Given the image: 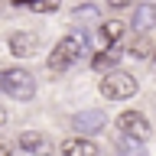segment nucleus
I'll list each match as a JSON object with an SVG mask.
<instances>
[{
  "mask_svg": "<svg viewBox=\"0 0 156 156\" xmlns=\"http://www.w3.org/2000/svg\"><path fill=\"white\" fill-rule=\"evenodd\" d=\"M85 42H88V39L81 36V33H68L65 39H58L55 49H52V55H49V68H52V72L72 68L78 58L85 55Z\"/></svg>",
  "mask_w": 156,
  "mask_h": 156,
  "instance_id": "nucleus-1",
  "label": "nucleus"
},
{
  "mask_svg": "<svg viewBox=\"0 0 156 156\" xmlns=\"http://www.w3.org/2000/svg\"><path fill=\"white\" fill-rule=\"evenodd\" d=\"M101 94L107 101H127V98L136 94V78L130 72H120V68H111L104 78H101Z\"/></svg>",
  "mask_w": 156,
  "mask_h": 156,
  "instance_id": "nucleus-2",
  "label": "nucleus"
},
{
  "mask_svg": "<svg viewBox=\"0 0 156 156\" xmlns=\"http://www.w3.org/2000/svg\"><path fill=\"white\" fill-rule=\"evenodd\" d=\"M0 91H7L16 101H29L36 94V81L26 68H7V72H0Z\"/></svg>",
  "mask_w": 156,
  "mask_h": 156,
  "instance_id": "nucleus-3",
  "label": "nucleus"
},
{
  "mask_svg": "<svg viewBox=\"0 0 156 156\" xmlns=\"http://www.w3.org/2000/svg\"><path fill=\"white\" fill-rule=\"evenodd\" d=\"M117 130L130 140H146L150 136V120H146L140 111H124V114L117 117Z\"/></svg>",
  "mask_w": 156,
  "mask_h": 156,
  "instance_id": "nucleus-4",
  "label": "nucleus"
},
{
  "mask_svg": "<svg viewBox=\"0 0 156 156\" xmlns=\"http://www.w3.org/2000/svg\"><path fill=\"white\" fill-rule=\"evenodd\" d=\"M20 146L33 156H52V140L46 133H39V130H23L20 133Z\"/></svg>",
  "mask_w": 156,
  "mask_h": 156,
  "instance_id": "nucleus-5",
  "label": "nucleus"
},
{
  "mask_svg": "<svg viewBox=\"0 0 156 156\" xmlns=\"http://www.w3.org/2000/svg\"><path fill=\"white\" fill-rule=\"evenodd\" d=\"M104 124H107L104 111H81V114L72 117V127H75L81 136H85V133H94V130H101Z\"/></svg>",
  "mask_w": 156,
  "mask_h": 156,
  "instance_id": "nucleus-6",
  "label": "nucleus"
},
{
  "mask_svg": "<svg viewBox=\"0 0 156 156\" xmlns=\"http://www.w3.org/2000/svg\"><path fill=\"white\" fill-rule=\"evenodd\" d=\"M36 49H39V36L36 33H13V36H10V52H13V55L26 58V55H33Z\"/></svg>",
  "mask_w": 156,
  "mask_h": 156,
  "instance_id": "nucleus-7",
  "label": "nucleus"
},
{
  "mask_svg": "<svg viewBox=\"0 0 156 156\" xmlns=\"http://www.w3.org/2000/svg\"><path fill=\"white\" fill-rule=\"evenodd\" d=\"M130 26L146 33V29L156 26V3H136L133 7V16H130Z\"/></svg>",
  "mask_w": 156,
  "mask_h": 156,
  "instance_id": "nucleus-8",
  "label": "nucleus"
},
{
  "mask_svg": "<svg viewBox=\"0 0 156 156\" xmlns=\"http://www.w3.org/2000/svg\"><path fill=\"white\" fill-rule=\"evenodd\" d=\"M62 156H98V143L85 136H72L62 143Z\"/></svg>",
  "mask_w": 156,
  "mask_h": 156,
  "instance_id": "nucleus-9",
  "label": "nucleus"
},
{
  "mask_svg": "<svg viewBox=\"0 0 156 156\" xmlns=\"http://www.w3.org/2000/svg\"><path fill=\"white\" fill-rule=\"evenodd\" d=\"M117 153H120V156H146V150H143V140H130V136L120 133V140H117Z\"/></svg>",
  "mask_w": 156,
  "mask_h": 156,
  "instance_id": "nucleus-10",
  "label": "nucleus"
},
{
  "mask_svg": "<svg viewBox=\"0 0 156 156\" xmlns=\"http://www.w3.org/2000/svg\"><path fill=\"white\" fill-rule=\"evenodd\" d=\"M117 58H120V49H117V46H107L101 55H94V68H101V72H104V68H114Z\"/></svg>",
  "mask_w": 156,
  "mask_h": 156,
  "instance_id": "nucleus-11",
  "label": "nucleus"
},
{
  "mask_svg": "<svg viewBox=\"0 0 156 156\" xmlns=\"http://www.w3.org/2000/svg\"><path fill=\"white\" fill-rule=\"evenodd\" d=\"M16 3L33 10V13H52V10H58V0H16Z\"/></svg>",
  "mask_w": 156,
  "mask_h": 156,
  "instance_id": "nucleus-12",
  "label": "nucleus"
},
{
  "mask_svg": "<svg viewBox=\"0 0 156 156\" xmlns=\"http://www.w3.org/2000/svg\"><path fill=\"white\" fill-rule=\"evenodd\" d=\"M120 36H124V23L111 20V23H104V26H101V39H104L107 46H114V42H117Z\"/></svg>",
  "mask_w": 156,
  "mask_h": 156,
  "instance_id": "nucleus-13",
  "label": "nucleus"
},
{
  "mask_svg": "<svg viewBox=\"0 0 156 156\" xmlns=\"http://www.w3.org/2000/svg\"><path fill=\"white\" fill-rule=\"evenodd\" d=\"M130 55H133V58H146V55H150V42H146V39H133Z\"/></svg>",
  "mask_w": 156,
  "mask_h": 156,
  "instance_id": "nucleus-14",
  "label": "nucleus"
},
{
  "mask_svg": "<svg viewBox=\"0 0 156 156\" xmlns=\"http://www.w3.org/2000/svg\"><path fill=\"white\" fill-rule=\"evenodd\" d=\"M94 16H98L94 7H78V10H75V20H94Z\"/></svg>",
  "mask_w": 156,
  "mask_h": 156,
  "instance_id": "nucleus-15",
  "label": "nucleus"
},
{
  "mask_svg": "<svg viewBox=\"0 0 156 156\" xmlns=\"http://www.w3.org/2000/svg\"><path fill=\"white\" fill-rule=\"evenodd\" d=\"M0 156H13V146L3 143V140H0Z\"/></svg>",
  "mask_w": 156,
  "mask_h": 156,
  "instance_id": "nucleus-16",
  "label": "nucleus"
},
{
  "mask_svg": "<svg viewBox=\"0 0 156 156\" xmlns=\"http://www.w3.org/2000/svg\"><path fill=\"white\" fill-rule=\"evenodd\" d=\"M107 3H111L114 10H120V7H130V0H107Z\"/></svg>",
  "mask_w": 156,
  "mask_h": 156,
  "instance_id": "nucleus-17",
  "label": "nucleus"
},
{
  "mask_svg": "<svg viewBox=\"0 0 156 156\" xmlns=\"http://www.w3.org/2000/svg\"><path fill=\"white\" fill-rule=\"evenodd\" d=\"M7 124V111H3V107H0V127Z\"/></svg>",
  "mask_w": 156,
  "mask_h": 156,
  "instance_id": "nucleus-18",
  "label": "nucleus"
},
{
  "mask_svg": "<svg viewBox=\"0 0 156 156\" xmlns=\"http://www.w3.org/2000/svg\"><path fill=\"white\" fill-rule=\"evenodd\" d=\"M117 156H120V153H117Z\"/></svg>",
  "mask_w": 156,
  "mask_h": 156,
  "instance_id": "nucleus-19",
  "label": "nucleus"
}]
</instances>
